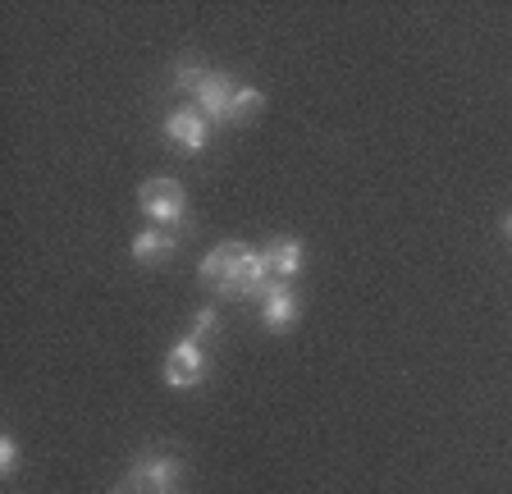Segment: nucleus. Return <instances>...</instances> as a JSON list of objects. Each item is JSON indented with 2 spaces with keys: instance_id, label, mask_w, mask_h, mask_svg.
<instances>
[{
  "instance_id": "obj_4",
  "label": "nucleus",
  "mask_w": 512,
  "mask_h": 494,
  "mask_svg": "<svg viewBox=\"0 0 512 494\" xmlns=\"http://www.w3.org/2000/svg\"><path fill=\"white\" fill-rule=\"evenodd\" d=\"M206 376V357H202V344L197 339H179L165 357V385L170 389H192L197 380Z\"/></svg>"
},
{
  "instance_id": "obj_12",
  "label": "nucleus",
  "mask_w": 512,
  "mask_h": 494,
  "mask_svg": "<svg viewBox=\"0 0 512 494\" xmlns=\"http://www.w3.org/2000/svg\"><path fill=\"white\" fill-rule=\"evenodd\" d=\"M192 330H197L192 339H206V334L215 330V312H211V307H202V312H197V325H192Z\"/></svg>"
},
{
  "instance_id": "obj_13",
  "label": "nucleus",
  "mask_w": 512,
  "mask_h": 494,
  "mask_svg": "<svg viewBox=\"0 0 512 494\" xmlns=\"http://www.w3.org/2000/svg\"><path fill=\"white\" fill-rule=\"evenodd\" d=\"M508 234H512V215H508Z\"/></svg>"
},
{
  "instance_id": "obj_7",
  "label": "nucleus",
  "mask_w": 512,
  "mask_h": 494,
  "mask_svg": "<svg viewBox=\"0 0 512 494\" xmlns=\"http://www.w3.org/2000/svg\"><path fill=\"white\" fill-rule=\"evenodd\" d=\"M261 261H266L270 280H293L302 270V243L298 238H270V243L261 247Z\"/></svg>"
},
{
  "instance_id": "obj_5",
  "label": "nucleus",
  "mask_w": 512,
  "mask_h": 494,
  "mask_svg": "<svg viewBox=\"0 0 512 494\" xmlns=\"http://www.w3.org/2000/svg\"><path fill=\"white\" fill-rule=\"evenodd\" d=\"M261 321L270 330H288L298 321V293L288 280H266V293H261Z\"/></svg>"
},
{
  "instance_id": "obj_6",
  "label": "nucleus",
  "mask_w": 512,
  "mask_h": 494,
  "mask_svg": "<svg viewBox=\"0 0 512 494\" xmlns=\"http://www.w3.org/2000/svg\"><path fill=\"white\" fill-rule=\"evenodd\" d=\"M165 138L183 151H202L206 138H211V124H206L202 110H174V115L165 119Z\"/></svg>"
},
{
  "instance_id": "obj_11",
  "label": "nucleus",
  "mask_w": 512,
  "mask_h": 494,
  "mask_svg": "<svg viewBox=\"0 0 512 494\" xmlns=\"http://www.w3.org/2000/svg\"><path fill=\"white\" fill-rule=\"evenodd\" d=\"M14 467H19V444L0 440V472H14Z\"/></svg>"
},
{
  "instance_id": "obj_10",
  "label": "nucleus",
  "mask_w": 512,
  "mask_h": 494,
  "mask_svg": "<svg viewBox=\"0 0 512 494\" xmlns=\"http://www.w3.org/2000/svg\"><path fill=\"white\" fill-rule=\"evenodd\" d=\"M261 106H266V97H261L256 87H238L234 101H229V124H247Z\"/></svg>"
},
{
  "instance_id": "obj_14",
  "label": "nucleus",
  "mask_w": 512,
  "mask_h": 494,
  "mask_svg": "<svg viewBox=\"0 0 512 494\" xmlns=\"http://www.w3.org/2000/svg\"><path fill=\"white\" fill-rule=\"evenodd\" d=\"M119 494H124V490H119Z\"/></svg>"
},
{
  "instance_id": "obj_2",
  "label": "nucleus",
  "mask_w": 512,
  "mask_h": 494,
  "mask_svg": "<svg viewBox=\"0 0 512 494\" xmlns=\"http://www.w3.org/2000/svg\"><path fill=\"white\" fill-rule=\"evenodd\" d=\"M188 197H183L179 179H147L138 188V206L151 215V220H165V225H174V220H183V211H188Z\"/></svg>"
},
{
  "instance_id": "obj_3",
  "label": "nucleus",
  "mask_w": 512,
  "mask_h": 494,
  "mask_svg": "<svg viewBox=\"0 0 512 494\" xmlns=\"http://www.w3.org/2000/svg\"><path fill=\"white\" fill-rule=\"evenodd\" d=\"M174 481H179V462L165 453H151L128 472L124 494H174Z\"/></svg>"
},
{
  "instance_id": "obj_9",
  "label": "nucleus",
  "mask_w": 512,
  "mask_h": 494,
  "mask_svg": "<svg viewBox=\"0 0 512 494\" xmlns=\"http://www.w3.org/2000/svg\"><path fill=\"white\" fill-rule=\"evenodd\" d=\"M170 252H174V234H165V229H142L133 238V261H165Z\"/></svg>"
},
{
  "instance_id": "obj_8",
  "label": "nucleus",
  "mask_w": 512,
  "mask_h": 494,
  "mask_svg": "<svg viewBox=\"0 0 512 494\" xmlns=\"http://www.w3.org/2000/svg\"><path fill=\"white\" fill-rule=\"evenodd\" d=\"M234 92L238 87L229 83V78H220V74H206L202 83L192 87V97H197V110H202L206 119H229V101H234Z\"/></svg>"
},
{
  "instance_id": "obj_1",
  "label": "nucleus",
  "mask_w": 512,
  "mask_h": 494,
  "mask_svg": "<svg viewBox=\"0 0 512 494\" xmlns=\"http://www.w3.org/2000/svg\"><path fill=\"white\" fill-rule=\"evenodd\" d=\"M202 284L224 298H247V293H266V261L247 243H220L202 257Z\"/></svg>"
}]
</instances>
